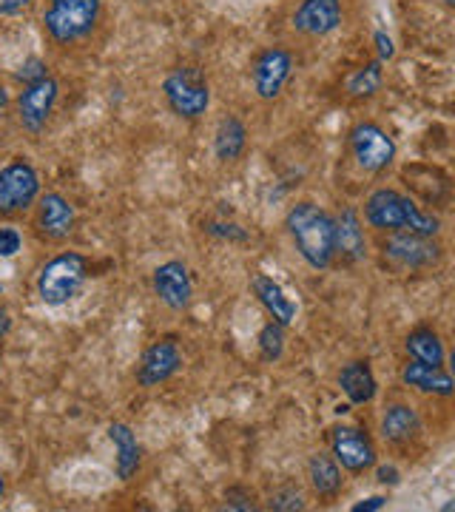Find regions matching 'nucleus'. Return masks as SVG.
Instances as JSON below:
<instances>
[{
    "label": "nucleus",
    "mask_w": 455,
    "mask_h": 512,
    "mask_svg": "<svg viewBox=\"0 0 455 512\" xmlns=\"http://www.w3.org/2000/svg\"><path fill=\"white\" fill-rule=\"evenodd\" d=\"M251 293L256 296V302L265 308V313L271 316L273 322H279V325H285V328H291L293 322H296V302H293L288 291L271 279V276L265 274H254L251 276Z\"/></svg>",
    "instance_id": "4be33fe9"
},
{
    "label": "nucleus",
    "mask_w": 455,
    "mask_h": 512,
    "mask_svg": "<svg viewBox=\"0 0 455 512\" xmlns=\"http://www.w3.org/2000/svg\"><path fill=\"white\" fill-rule=\"evenodd\" d=\"M347 18L345 0H296L291 9L293 35L305 40H325L342 29Z\"/></svg>",
    "instance_id": "4468645a"
},
{
    "label": "nucleus",
    "mask_w": 455,
    "mask_h": 512,
    "mask_svg": "<svg viewBox=\"0 0 455 512\" xmlns=\"http://www.w3.org/2000/svg\"><path fill=\"white\" fill-rule=\"evenodd\" d=\"M441 512H455V495L447 501V504H444V507H441Z\"/></svg>",
    "instance_id": "ea45409f"
},
{
    "label": "nucleus",
    "mask_w": 455,
    "mask_h": 512,
    "mask_svg": "<svg viewBox=\"0 0 455 512\" xmlns=\"http://www.w3.org/2000/svg\"><path fill=\"white\" fill-rule=\"evenodd\" d=\"M285 231L302 262L313 271H330L336 265V217L313 200L293 202L285 214Z\"/></svg>",
    "instance_id": "f03ea898"
},
{
    "label": "nucleus",
    "mask_w": 455,
    "mask_h": 512,
    "mask_svg": "<svg viewBox=\"0 0 455 512\" xmlns=\"http://www.w3.org/2000/svg\"><path fill=\"white\" fill-rule=\"evenodd\" d=\"M251 146V131L239 114H222L214 128V157L219 165H237Z\"/></svg>",
    "instance_id": "412c9836"
},
{
    "label": "nucleus",
    "mask_w": 455,
    "mask_h": 512,
    "mask_svg": "<svg viewBox=\"0 0 455 512\" xmlns=\"http://www.w3.org/2000/svg\"><path fill=\"white\" fill-rule=\"evenodd\" d=\"M364 225L373 234H424V237H438L441 234V217L427 211L413 194L399 191V188H373L364 197L362 208Z\"/></svg>",
    "instance_id": "f257e3e1"
},
{
    "label": "nucleus",
    "mask_w": 455,
    "mask_h": 512,
    "mask_svg": "<svg viewBox=\"0 0 455 512\" xmlns=\"http://www.w3.org/2000/svg\"><path fill=\"white\" fill-rule=\"evenodd\" d=\"M373 470H376V481L379 484H387V487H396L399 484V470L393 464H382V467L376 464Z\"/></svg>",
    "instance_id": "72a5a7b5"
},
{
    "label": "nucleus",
    "mask_w": 455,
    "mask_h": 512,
    "mask_svg": "<svg viewBox=\"0 0 455 512\" xmlns=\"http://www.w3.org/2000/svg\"><path fill=\"white\" fill-rule=\"evenodd\" d=\"M205 234L228 239V242H245L248 239V231L242 225H237V222H208L205 225Z\"/></svg>",
    "instance_id": "c85d7f7f"
},
{
    "label": "nucleus",
    "mask_w": 455,
    "mask_h": 512,
    "mask_svg": "<svg viewBox=\"0 0 455 512\" xmlns=\"http://www.w3.org/2000/svg\"><path fill=\"white\" fill-rule=\"evenodd\" d=\"M182 370V350L174 339H154L137 359L134 382L146 390H154L160 384H168Z\"/></svg>",
    "instance_id": "2eb2a0df"
},
{
    "label": "nucleus",
    "mask_w": 455,
    "mask_h": 512,
    "mask_svg": "<svg viewBox=\"0 0 455 512\" xmlns=\"http://www.w3.org/2000/svg\"><path fill=\"white\" fill-rule=\"evenodd\" d=\"M23 248V234H20L18 228H12V225H0V256L3 259H9V256H15Z\"/></svg>",
    "instance_id": "7c9ffc66"
},
{
    "label": "nucleus",
    "mask_w": 455,
    "mask_h": 512,
    "mask_svg": "<svg viewBox=\"0 0 455 512\" xmlns=\"http://www.w3.org/2000/svg\"><path fill=\"white\" fill-rule=\"evenodd\" d=\"M376 251L379 262L390 274L416 276L433 274L444 262V245L438 237H424V234H376Z\"/></svg>",
    "instance_id": "20e7f679"
},
{
    "label": "nucleus",
    "mask_w": 455,
    "mask_h": 512,
    "mask_svg": "<svg viewBox=\"0 0 455 512\" xmlns=\"http://www.w3.org/2000/svg\"><path fill=\"white\" fill-rule=\"evenodd\" d=\"M285 325H279V322H273L268 319L262 330H259V336H256V348H259V359L265 362V365H276L282 356H285V342H288V333H285Z\"/></svg>",
    "instance_id": "a878e982"
},
{
    "label": "nucleus",
    "mask_w": 455,
    "mask_h": 512,
    "mask_svg": "<svg viewBox=\"0 0 455 512\" xmlns=\"http://www.w3.org/2000/svg\"><path fill=\"white\" fill-rule=\"evenodd\" d=\"M43 194V177L29 157H12L0 165V222L29 217Z\"/></svg>",
    "instance_id": "0eeeda50"
},
{
    "label": "nucleus",
    "mask_w": 455,
    "mask_h": 512,
    "mask_svg": "<svg viewBox=\"0 0 455 512\" xmlns=\"http://www.w3.org/2000/svg\"><path fill=\"white\" fill-rule=\"evenodd\" d=\"M12 328H15V316H12V311L0 302V342H3V339H9Z\"/></svg>",
    "instance_id": "f704fd0d"
},
{
    "label": "nucleus",
    "mask_w": 455,
    "mask_h": 512,
    "mask_svg": "<svg viewBox=\"0 0 455 512\" xmlns=\"http://www.w3.org/2000/svg\"><path fill=\"white\" fill-rule=\"evenodd\" d=\"M60 97H63V86H60L57 74H46L35 83H26L15 94L12 120L18 123V128L26 137L37 140V137L46 134V128L52 126L57 106H60Z\"/></svg>",
    "instance_id": "6e6552de"
},
{
    "label": "nucleus",
    "mask_w": 455,
    "mask_h": 512,
    "mask_svg": "<svg viewBox=\"0 0 455 512\" xmlns=\"http://www.w3.org/2000/svg\"><path fill=\"white\" fill-rule=\"evenodd\" d=\"M225 507L228 510H242V512H254L259 510V495L251 490V487H242V484H234L225 490Z\"/></svg>",
    "instance_id": "cd10ccee"
},
{
    "label": "nucleus",
    "mask_w": 455,
    "mask_h": 512,
    "mask_svg": "<svg viewBox=\"0 0 455 512\" xmlns=\"http://www.w3.org/2000/svg\"><path fill=\"white\" fill-rule=\"evenodd\" d=\"M404 353H407V359H416L424 365H447V348L441 342V333L430 325H416L404 336Z\"/></svg>",
    "instance_id": "b1692460"
},
{
    "label": "nucleus",
    "mask_w": 455,
    "mask_h": 512,
    "mask_svg": "<svg viewBox=\"0 0 455 512\" xmlns=\"http://www.w3.org/2000/svg\"><path fill=\"white\" fill-rule=\"evenodd\" d=\"M6 490H9V487H6V478L0 473V504H3V498H6Z\"/></svg>",
    "instance_id": "58836bf2"
},
{
    "label": "nucleus",
    "mask_w": 455,
    "mask_h": 512,
    "mask_svg": "<svg viewBox=\"0 0 455 512\" xmlns=\"http://www.w3.org/2000/svg\"><path fill=\"white\" fill-rule=\"evenodd\" d=\"M305 481H308L310 495L319 504H333L345 493V470L330 450L310 453L308 464H305Z\"/></svg>",
    "instance_id": "f3484780"
},
{
    "label": "nucleus",
    "mask_w": 455,
    "mask_h": 512,
    "mask_svg": "<svg viewBox=\"0 0 455 512\" xmlns=\"http://www.w3.org/2000/svg\"><path fill=\"white\" fill-rule=\"evenodd\" d=\"M336 382H339L342 393L347 396V402L356 404V407L370 404L376 399V393H379V382H376V373H373L370 359H353V362L342 365Z\"/></svg>",
    "instance_id": "5701e85b"
},
{
    "label": "nucleus",
    "mask_w": 455,
    "mask_h": 512,
    "mask_svg": "<svg viewBox=\"0 0 455 512\" xmlns=\"http://www.w3.org/2000/svg\"><path fill=\"white\" fill-rule=\"evenodd\" d=\"M328 450L347 476H364L379 464V447L364 424L339 421L328 427Z\"/></svg>",
    "instance_id": "9b49d317"
},
{
    "label": "nucleus",
    "mask_w": 455,
    "mask_h": 512,
    "mask_svg": "<svg viewBox=\"0 0 455 512\" xmlns=\"http://www.w3.org/2000/svg\"><path fill=\"white\" fill-rule=\"evenodd\" d=\"M163 100L168 111L182 123H200L211 109V80L202 66L182 60L163 77Z\"/></svg>",
    "instance_id": "423d86ee"
},
{
    "label": "nucleus",
    "mask_w": 455,
    "mask_h": 512,
    "mask_svg": "<svg viewBox=\"0 0 455 512\" xmlns=\"http://www.w3.org/2000/svg\"><path fill=\"white\" fill-rule=\"evenodd\" d=\"M0 293H3V285H0Z\"/></svg>",
    "instance_id": "79ce46f5"
},
{
    "label": "nucleus",
    "mask_w": 455,
    "mask_h": 512,
    "mask_svg": "<svg viewBox=\"0 0 455 512\" xmlns=\"http://www.w3.org/2000/svg\"><path fill=\"white\" fill-rule=\"evenodd\" d=\"M29 228L40 245H66L77 231V208L60 191H43L29 214Z\"/></svg>",
    "instance_id": "f8f14e48"
},
{
    "label": "nucleus",
    "mask_w": 455,
    "mask_h": 512,
    "mask_svg": "<svg viewBox=\"0 0 455 512\" xmlns=\"http://www.w3.org/2000/svg\"><path fill=\"white\" fill-rule=\"evenodd\" d=\"M387 507V498L384 495H373V498H367L362 504H356L353 512H376V510H384Z\"/></svg>",
    "instance_id": "c9c22d12"
},
{
    "label": "nucleus",
    "mask_w": 455,
    "mask_h": 512,
    "mask_svg": "<svg viewBox=\"0 0 455 512\" xmlns=\"http://www.w3.org/2000/svg\"><path fill=\"white\" fill-rule=\"evenodd\" d=\"M384 86V63L382 60H370L359 69L345 77V97L353 103H364V100H373L376 94L382 92Z\"/></svg>",
    "instance_id": "393cba45"
},
{
    "label": "nucleus",
    "mask_w": 455,
    "mask_h": 512,
    "mask_svg": "<svg viewBox=\"0 0 455 512\" xmlns=\"http://www.w3.org/2000/svg\"><path fill=\"white\" fill-rule=\"evenodd\" d=\"M151 291L160 299L168 311L182 313L191 308L194 302V276L191 268L182 259H168L163 265L154 268L151 274Z\"/></svg>",
    "instance_id": "dca6fc26"
},
{
    "label": "nucleus",
    "mask_w": 455,
    "mask_h": 512,
    "mask_svg": "<svg viewBox=\"0 0 455 512\" xmlns=\"http://www.w3.org/2000/svg\"><path fill=\"white\" fill-rule=\"evenodd\" d=\"M379 436L393 453H399V456L413 453L424 439V421H421L416 404H410L407 399H393V402L384 404L382 419H379Z\"/></svg>",
    "instance_id": "ddd939ff"
},
{
    "label": "nucleus",
    "mask_w": 455,
    "mask_h": 512,
    "mask_svg": "<svg viewBox=\"0 0 455 512\" xmlns=\"http://www.w3.org/2000/svg\"><path fill=\"white\" fill-rule=\"evenodd\" d=\"M91 259L80 251H57L37 271L35 291L46 308H63L74 302L91 279Z\"/></svg>",
    "instance_id": "39448f33"
},
{
    "label": "nucleus",
    "mask_w": 455,
    "mask_h": 512,
    "mask_svg": "<svg viewBox=\"0 0 455 512\" xmlns=\"http://www.w3.org/2000/svg\"><path fill=\"white\" fill-rule=\"evenodd\" d=\"M444 3H450V6H455V0H444Z\"/></svg>",
    "instance_id": "a19ab883"
},
{
    "label": "nucleus",
    "mask_w": 455,
    "mask_h": 512,
    "mask_svg": "<svg viewBox=\"0 0 455 512\" xmlns=\"http://www.w3.org/2000/svg\"><path fill=\"white\" fill-rule=\"evenodd\" d=\"M15 114V94L6 80H0V126H6Z\"/></svg>",
    "instance_id": "473e14b6"
},
{
    "label": "nucleus",
    "mask_w": 455,
    "mask_h": 512,
    "mask_svg": "<svg viewBox=\"0 0 455 512\" xmlns=\"http://www.w3.org/2000/svg\"><path fill=\"white\" fill-rule=\"evenodd\" d=\"M347 154L353 165L362 174H384L390 165L396 163V140L390 137V131L376 123V120H359L356 126L347 131Z\"/></svg>",
    "instance_id": "9d476101"
},
{
    "label": "nucleus",
    "mask_w": 455,
    "mask_h": 512,
    "mask_svg": "<svg viewBox=\"0 0 455 512\" xmlns=\"http://www.w3.org/2000/svg\"><path fill=\"white\" fill-rule=\"evenodd\" d=\"M49 72V63L46 60H40V57H29L23 66H20V72L15 74L18 77L20 86H26V83H35V80H40V77H46Z\"/></svg>",
    "instance_id": "c756f323"
},
{
    "label": "nucleus",
    "mask_w": 455,
    "mask_h": 512,
    "mask_svg": "<svg viewBox=\"0 0 455 512\" xmlns=\"http://www.w3.org/2000/svg\"><path fill=\"white\" fill-rule=\"evenodd\" d=\"M399 382L407 390H416V393L433 396V399H455V382L447 367H433L416 362V359H407L399 367Z\"/></svg>",
    "instance_id": "aec40b11"
},
{
    "label": "nucleus",
    "mask_w": 455,
    "mask_h": 512,
    "mask_svg": "<svg viewBox=\"0 0 455 512\" xmlns=\"http://www.w3.org/2000/svg\"><path fill=\"white\" fill-rule=\"evenodd\" d=\"M447 370H450V376H453V382H455V348L450 350V353H447Z\"/></svg>",
    "instance_id": "4c0bfd02"
},
{
    "label": "nucleus",
    "mask_w": 455,
    "mask_h": 512,
    "mask_svg": "<svg viewBox=\"0 0 455 512\" xmlns=\"http://www.w3.org/2000/svg\"><path fill=\"white\" fill-rule=\"evenodd\" d=\"M296 52L285 43H271V46H262L254 57H251V89H254L256 100L262 103H276L285 89L291 86L293 74H296Z\"/></svg>",
    "instance_id": "1a4fd4ad"
},
{
    "label": "nucleus",
    "mask_w": 455,
    "mask_h": 512,
    "mask_svg": "<svg viewBox=\"0 0 455 512\" xmlns=\"http://www.w3.org/2000/svg\"><path fill=\"white\" fill-rule=\"evenodd\" d=\"M40 0H0V18H23Z\"/></svg>",
    "instance_id": "2f4dec72"
},
{
    "label": "nucleus",
    "mask_w": 455,
    "mask_h": 512,
    "mask_svg": "<svg viewBox=\"0 0 455 512\" xmlns=\"http://www.w3.org/2000/svg\"><path fill=\"white\" fill-rule=\"evenodd\" d=\"M109 441L114 447V476L120 478L123 484L134 481L143 470V461H146V450L137 439L134 427L128 421H111L109 424Z\"/></svg>",
    "instance_id": "a211bd4d"
},
{
    "label": "nucleus",
    "mask_w": 455,
    "mask_h": 512,
    "mask_svg": "<svg viewBox=\"0 0 455 512\" xmlns=\"http://www.w3.org/2000/svg\"><path fill=\"white\" fill-rule=\"evenodd\" d=\"M265 507L273 512H302L308 510V495H305L302 487H296L293 481H288V484L273 487L268 498H265Z\"/></svg>",
    "instance_id": "bb28decb"
},
{
    "label": "nucleus",
    "mask_w": 455,
    "mask_h": 512,
    "mask_svg": "<svg viewBox=\"0 0 455 512\" xmlns=\"http://www.w3.org/2000/svg\"><path fill=\"white\" fill-rule=\"evenodd\" d=\"M336 217V265H359L367 259V231L362 214L345 205Z\"/></svg>",
    "instance_id": "6ab92c4d"
},
{
    "label": "nucleus",
    "mask_w": 455,
    "mask_h": 512,
    "mask_svg": "<svg viewBox=\"0 0 455 512\" xmlns=\"http://www.w3.org/2000/svg\"><path fill=\"white\" fill-rule=\"evenodd\" d=\"M106 26V0H46L40 29L57 52H74L97 40Z\"/></svg>",
    "instance_id": "7ed1b4c3"
},
{
    "label": "nucleus",
    "mask_w": 455,
    "mask_h": 512,
    "mask_svg": "<svg viewBox=\"0 0 455 512\" xmlns=\"http://www.w3.org/2000/svg\"><path fill=\"white\" fill-rule=\"evenodd\" d=\"M376 46H379V60H390L393 57V40L384 35V32H376Z\"/></svg>",
    "instance_id": "e433bc0d"
}]
</instances>
